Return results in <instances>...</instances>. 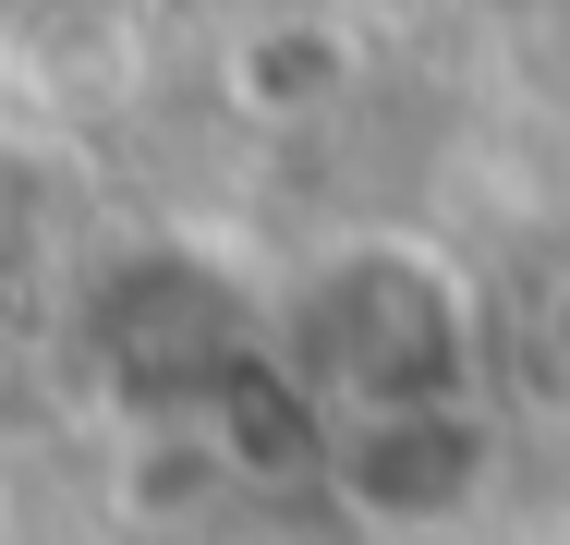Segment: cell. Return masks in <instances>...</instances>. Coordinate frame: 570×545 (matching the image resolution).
Instances as JSON below:
<instances>
[{
  "instance_id": "cell-3",
  "label": "cell",
  "mask_w": 570,
  "mask_h": 545,
  "mask_svg": "<svg viewBox=\"0 0 570 545\" xmlns=\"http://www.w3.org/2000/svg\"><path fill=\"white\" fill-rule=\"evenodd\" d=\"M316 485H328V509L364 522V534L438 545V534H461V522H485V497H498V413H485V388L316 413Z\"/></svg>"
},
{
  "instance_id": "cell-2",
  "label": "cell",
  "mask_w": 570,
  "mask_h": 545,
  "mask_svg": "<svg viewBox=\"0 0 570 545\" xmlns=\"http://www.w3.org/2000/svg\"><path fill=\"white\" fill-rule=\"evenodd\" d=\"M73 327L134 413H195L219 376L267 351V291H230V267H207L195 242H121L86 279Z\"/></svg>"
},
{
  "instance_id": "cell-1",
  "label": "cell",
  "mask_w": 570,
  "mask_h": 545,
  "mask_svg": "<svg viewBox=\"0 0 570 545\" xmlns=\"http://www.w3.org/2000/svg\"><path fill=\"white\" fill-rule=\"evenodd\" d=\"M267 364L316 413L461 400L485 388V291L425 230H341L292 279H267Z\"/></svg>"
},
{
  "instance_id": "cell-4",
  "label": "cell",
  "mask_w": 570,
  "mask_h": 545,
  "mask_svg": "<svg viewBox=\"0 0 570 545\" xmlns=\"http://www.w3.org/2000/svg\"><path fill=\"white\" fill-rule=\"evenodd\" d=\"M534 351H547V376L570 388V255L547 267V291H534Z\"/></svg>"
}]
</instances>
